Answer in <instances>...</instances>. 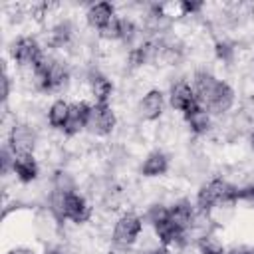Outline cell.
Masks as SVG:
<instances>
[{"label":"cell","mask_w":254,"mask_h":254,"mask_svg":"<svg viewBox=\"0 0 254 254\" xmlns=\"http://www.w3.org/2000/svg\"><path fill=\"white\" fill-rule=\"evenodd\" d=\"M48 254H60V252H56V250H54V252H48Z\"/></svg>","instance_id":"obj_37"},{"label":"cell","mask_w":254,"mask_h":254,"mask_svg":"<svg viewBox=\"0 0 254 254\" xmlns=\"http://www.w3.org/2000/svg\"><path fill=\"white\" fill-rule=\"evenodd\" d=\"M89 89H91V95L95 99V103H107L111 93H113V83L107 75H103L101 71H91L89 77Z\"/></svg>","instance_id":"obj_13"},{"label":"cell","mask_w":254,"mask_h":254,"mask_svg":"<svg viewBox=\"0 0 254 254\" xmlns=\"http://www.w3.org/2000/svg\"><path fill=\"white\" fill-rule=\"evenodd\" d=\"M119 26H121V36L119 40L123 44H133V40L139 36V28L131 18H119Z\"/></svg>","instance_id":"obj_24"},{"label":"cell","mask_w":254,"mask_h":254,"mask_svg":"<svg viewBox=\"0 0 254 254\" xmlns=\"http://www.w3.org/2000/svg\"><path fill=\"white\" fill-rule=\"evenodd\" d=\"M145 218L155 226V224H159V222H163V220L169 218V206H165V204H153V206H149Z\"/></svg>","instance_id":"obj_26"},{"label":"cell","mask_w":254,"mask_h":254,"mask_svg":"<svg viewBox=\"0 0 254 254\" xmlns=\"http://www.w3.org/2000/svg\"><path fill=\"white\" fill-rule=\"evenodd\" d=\"M54 189H60V190H65V192H75V183H73L69 173L58 171L54 175Z\"/></svg>","instance_id":"obj_25"},{"label":"cell","mask_w":254,"mask_h":254,"mask_svg":"<svg viewBox=\"0 0 254 254\" xmlns=\"http://www.w3.org/2000/svg\"><path fill=\"white\" fill-rule=\"evenodd\" d=\"M214 52H216V58L222 60V62H226V64L234 60V46L228 44V42H216Z\"/></svg>","instance_id":"obj_28"},{"label":"cell","mask_w":254,"mask_h":254,"mask_svg":"<svg viewBox=\"0 0 254 254\" xmlns=\"http://www.w3.org/2000/svg\"><path fill=\"white\" fill-rule=\"evenodd\" d=\"M183 115H185L187 125L190 127V131H192V133H196V135H204V133H208V129L212 127L210 113H208L204 107H200V105H196V107L189 109V111H187V113H183Z\"/></svg>","instance_id":"obj_16"},{"label":"cell","mask_w":254,"mask_h":254,"mask_svg":"<svg viewBox=\"0 0 254 254\" xmlns=\"http://www.w3.org/2000/svg\"><path fill=\"white\" fill-rule=\"evenodd\" d=\"M220 85V79H216L210 71L206 69H200L194 73V81H192V89H194V95H196V101L200 103V107L208 109L216 89Z\"/></svg>","instance_id":"obj_6"},{"label":"cell","mask_w":254,"mask_h":254,"mask_svg":"<svg viewBox=\"0 0 254 254\" xmlns=\"http://www.w3.org/2000/svg\"><path fill=\"white\" fill-rule=\"evenodd\" d=\"M194 218H196V214H194V208H192V204H190L189 198H181L173 206H169V220L177 228H181L183 232H187V230L192 228Z\"/></svg>","instance_id":"obj_8"},{"label":"cell","mask_w":254,"mask_h":254,"mask_svg":"<svg viewBox=\"0 0 254 254\" xmlns=\"http://www.w3.org/2000/svg\"><path fill=\"white\" fill-rule=\"evenodd\" d=\"M89 111H91V105L85 103V101L71 103L69 117H67V123L64 127V133L71 137V135H77L81 129H85L87 127V119H89Z\"/></svg>","instance_id":"obj_9"},{"label":"cell","mask_w":254,"mask_h":254,"mask_svg":"<svg viewBox=\"0 0 254 254\" xmlns=\"http://www.w3.org/2000/svg\"><path fill=\"white\" fill-rule=\"evenodd\" d=\"M14 157H16V155L10 151L8 145L2 147V151H0V167H2V175H6L8 171L14 169Z\"/></svg>","instance_id":"obj_30"},{"label":"cell","mask_w":254,"mask_h":254,"mask_svg":"<svg viewBox=\"0 0 254 254\" xmlns=\"http://www.w3.org/2000/svg\"><path fill=\"white\" fill-rule=\"evenodd\" d=\"M69 107H71V103H67L64 99L54 101L50 105V109H48V123L54 129H62L64 131V127L67 123V117H69Z\"/></svg>","instance_id":"obj_20"},{"label":"cell","mask_w":254,"mask_h":254,"mask_svg":"<svg viewBox=\"0 0 254 254\" xmlns=\"http://www.w3.org/2000/svg\"><path fill=\"white\" fill-rule=\"evenodd\" d=\"M143 230V218L135 212H125L117 218L113 226V244L117 248H129L137 242Z\"/></svg>","instance_id":"obj_2"},{"label":"cell","mask_w":254,"mask_h":254,"mask_svg":"<svg viewBox=\"0 0 254 254\" xmlns=\"http://www.w3.org/2000/svg\"><path fill=\"white\" fill-rule=\"evenodd\" d=\"M147 62H151V52H149L147 42L129 50V54H127V64H129V67H133V69H135V67L145 65Z\"/></svg>","instance_id":"obj_23"},{"label":"cell","mask_w":254,"mask_h":254,"mask_svg":"<svg viewBox=\"0 0 254 254\" xmlns=\"http://www.w3.org/2000/svg\"><path fill=\"white\" fill-rule=\"evenodd\" d=\"M250 145L254 147V129H252V133H250Z\"/></svg>","instance_id":"obj_36"},{"label":"cell","mask_w":254,"mask_h":254,"mask_svg":"<svg viewBox=\"0 0 254 254\" xmlns=\"http://www.w3.org/2000/svg\"><path fill=\"white\" fill-rule=\"evenodd\" d=\"M91 218V206L79 192H69L67 206H65V220H71L75 224H83Z\"/></svg>","instance_id":"obj_10"},{"label":"cell","mask_w":254,"mask_h":254,"mask_svg":"<svg viewBox=\"0 0 254 254\" xmlns=\"http://www.w3.org/2000/svg\"><path fill=\"white\" fill-rule=\"evenodd\" d=\"M155 234H157L161 246H165V248L183 244L185 242V236H187V232H183L181 228H177L169 218L163 220V222H159V224H155Z\"/></svg>","instance_id":"obj_14"},{"label":"cell","mask_w":254,"mask_h":254,"mask_svg":"<svg viewBox=\"0 0 254 254\" xmlns=\"http://www.w3.org/2000/svg\"><path fill=\"white\" fill-rule=\"evenodd\" d=\"M67 196L69 192L65 190H60V189H52L50 192V198H48V206H50V212L54 214V218L58 222L65 220V206H67Z\"/></svg>","instance_id":"obj_21"},{"label":"cell","mask_w":254,"mask_h":254,"mask_svg":"<svg viewBox=\"0 0 254 254\" xmlns=\"http://www.w3.org/2000/svg\"><path fill=\"white\" fill-rule=\"evenodd\" d=\"M141 254H167V248H165V246H161V248L157 246V248H153V250H143Z\"/></svg>","instance_id":"obj_35"},{"label":"cell","mask_w":254,"mask_h":254,"mask_svg":"<svg viewBox=\"0 0 254 254\" xmlns=\"http://www.w3.org/2000/svg\"><path fill=\"white\" fill-rule=\"evenodd\" d=\"M99 36L103 38V40H119V36H121V26H119V18H113L107 26H103L101 30H99Z\"/></svg>","instance_id":"obj_27"},{"label":"cell","mask_w":254,"mask_h":254,"mask_svg":"<svg viewBox=\"0 0 254 254\" xmlns=\"http://www.w3.org/2000/svg\"><path fill=\"white\" fill-rule=\"evenodd\" d=\"M242 200V202H248L254 206V185H248V187H242V189H236V202Z\"/></svg>","instance_id":"obj_31"},{"label":"cell","mask_w":254,"mask_h":254,"mask_svg":"<svg viewBox=\"0 0 254 254\" xmlns=\"http://www.w3.org/2000/svg\"><path fill=\"white\" fill-rule=\"evenodd\" d=\"M226 254H254V246L252 244H238V246H232L230 250H226Z\"/></svg>","instance_id":"obj_32"},{"label":"cell","mask_w":254,"mask_h":254,"mask_svg":"<svg viewBox=\"0 0 254 254\" xmlns=\"http://www.w3.org/2000/svg\"><path fill=\"white\" fill-rule=\"evenodd\" d=\"M163 107H165V95L159 89H151L143 95V99L139 103V113H141L143 119L155 121V119L161 117Z\"/></svg>","instance_id":"obj_11"},{"label":"cell","mask_w":254,"mask_h":254,"mask_svg":"<svg viewBox=\"0 0 254 254\" xmlns=\"http://www.w3.org/2000/svg\"><path fill=\"white\" fill-rule=\"evenodd\" d=\"M10 54H12V58H14L16 64H20L22 67H30V69H32V67L42 60V56H44L40 44H38L32 36H20V38L12 44Z\"/></svg>","instance_id":"obj_3"},{"label":"cell","mask_w":254,"mask_h":254,"mask_svg":"<svg viewBox=\"0 0 254 254\" xmlns=\"http://www.w3.org/2000/svg\"><path fill=\"white\" fill-rule=\"evenodd\" d=\"M36 141V131L26 123H16L8 133V147L14 155H32Z\"/></svg>","instance_id":"obj_5"},{"label":"cell","mask_w":254,"mask_h":254,"mask_svg":"<svg viewBox=\"0 0 254 254\" xmlns=\"http://www.w3.org/2000/svg\"><path fill=\"white\" fill-rule=\"evenodd\" d=\"M71 36H73V26L69 20H62L58 24H54V28L50 30V36H48V44L50 48H64L71 42Z\"/></svg>","instance_id":"obj_19"},{"label":"cell","mask_w":254,"mask_h":254,"mask_svg":"<svg viewBox=\"0 0 254 254\" xmlns=\"http://www.w3.org/2000/svg\"><path fill=\"white\" fill-rule=\"evenodd\" d=\"M14 175L22 181V183H32L38 173H40V167L34 159V155H16L14 157Z\"/></svg>","instance_id":"obj_18"},{"label":"cell","mask_w":254,"mask_h":254,"mask_svg":"<svg viewBox=\"0 0 254 254\" xmlns=\"http://www.w3.org/2000/svg\"><path fill=\"white\" fill-rule=\"evenodd\" d=\"M167 171H169V157L163 151H151L141 165L143 177H161Z\"/></svg>","instance_id":"obj_17"},{"label":"cell","mask_w":254,"mask_h":254,"mask_svg":"<svg viewBox=\"0 0 254 254\" xmlns=\"http://www.w3.org/2000/svg\"><path fill=\"white\" fill-rule=\"evenodd\" d=\"M232 105H234V89L226 81H220V85H218V89H216V93H214V97H212V101H210L206 111L214 113V115H222Z\"/></svg>","instance_id":"obj_15"},{"label":"cell","mask_w":254,"mask_h":254,"mask_svg":"<svg viewBox=\"0 0 254 254\" xmlns=\"http://www.w3.org/2000/svg\"><path fill=\"white\" fill-rule=\"evenodd\" d=\"M236 189L238 187L230 185L222 177L210 179L206 185L200 187V190L196 194L198 210L200 212H208L210 208H214L218 204H232V202H236Z\"/></svg>","instance_id":"obj_1"},{"label":"cell","mask_w":254,"mask_h":254,"mask_svg":"<svg viewBox=\"0 0 254 254\" xmlns=\"http://www.w3.org/2000/svg\"><path fill=\"white\" fill-rule=\"evenodd\" d=\"M115 123H117V117L109 107V103H93L85 129L93 135H109L115 129Z\"/></svg>","instance_id":"obj_4"},{"label":"cell","mask_w":254,"mask_h":254,"mask_svg":"<svg viewBox=\"0 0 254 254\" xmlns=\"http://www.w3.org/2000/svg\"><path fill=\"white\" fill-rule=\"evenodd\" d=\"M179 8H181L183 16H196L204 8V4L200 0H183V2H179Z\"/></svg>","instance_id":"obj_29"},{"label":"cell","mask_w":254,"mask_h":254,"mask_svg":"<svg viewBox=\"0 0 254 254\" xmlns=\"http://www.w3.org/2000/svg\"><path fill=\"white\" fill-rule=\"evenodd\" d=\"M169 103H171L173 109L183 111V113H187L189 109L200 105L196 101V95H194L192 85H189L185 79H179V81H175L171 85V89H169Z\"/></svg>","instance_id":"obj_7"},{"label":"cell","mask_w":254,"mask_h":254,"mask_svg":"<svg viewBox=\"0 0 254 254\" xmlns=\"http://www.w3.org/2000/svg\"><path fill=\"white\" fill-rule=\"evenodd\" d=\"M8 254H36L32 248H26V246H18V248H12Z\"/></svg>","instance_id":"obj_34"},{"label":"cell","mask_w":254,"mask_h":254,"mask_svg":"<svg viewBox=\"0 0 254 254\" xmlns=\"http://www.w3.org/2000/svg\"><path fill=\"white\" fill-rule=\"evenodd\" d=\"M198 250H200V254H226L222 240L210 232L198 236Z\"/></svg>","instance_id":"obj_22"},{"label":"cell","mask_w":254,"mask_h":254,"mask_svg":"<svg viewBox=\"0 0 254 254\" xmlns=\"http://www.w3.org/2000/svg\"><path fill=\"white\" fill-rule=\"evenodd\" d=\"M8 95H10V77L8 73H4L2 75V101H6Z\"/></svg>","instance_id":"obj_33"},{"label":"cell","mask_w":254,"mask_h":254,"mask_svg":"<svg viewBox=\"0 0 254 254\" xmlns=\"http://www.w3.org/2000/svg\"><path fill=\"white\" fill-rule=\"evenodd\" d=\"M85 18H87V24L91 28L101 30L103 26H107L115 18V8L111 2H95V4H89Z\"/></svg>","instance_id":"obj_12"}]
</instances>
